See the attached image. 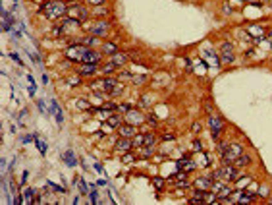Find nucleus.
Listing matches in <instances>:
<instances>
[{
    "label": "nucleus",
    "instance_id": "f257e3e1",
    "mask_svg": "<svg viewBox=\"0 0 272 205\" xmlns=\"http://www.w3.org/2000/svg\"><path fill=\"white\" fill-rule=\"evenodd\" d=\"M68 8H70V6L66 2H62V0H48V2L41 4V10L45 12V16L48 19H58L62 16H66Z\"/></svg>",
    "mask_w": 272,
    "mask_h": 205
},
{
    "label": "nucleus",
    "instance_id": "f03ea898",
    "mask_svg": "<svg viewBox=\"0 0 272 205\" xmlns=\"http://www.w3.org/2000/svg\"><path fill=\"white\" fill-rule=\"evenodd\" d=\"M87 50H89V47H85V45H75V43H71V47L66 48V58H71L74 62H81Z\"/></svg>",
    "mask_w": 272,
    "mask_h": 205
},
{
    "label": "nucleus",
    "instance_id": "7ed1b4c3",
    "mask_svg": "<svg viewBox=\"0 0 272 205\" xmlns=\"http://www.w3.org/2000/svg\"><path fill=\"white\" fill-rule=\"evenodd\" d=\"M224 120L220 118V116H209V128H210V136H212V140H218L220 134H222V130H224Z\"/></svg>",
    "mask_w": 272,
    "mask_h": 205
},
{
    "label": "nucleus",
    "instance_id": "20e7f679",
    "mask_svg": "<svg viewBox=\"0 0 272 205\" xmlns=\"http://www.w3.org/2000/svg\"><path fill=\"white\" fill-rule=\"evenodd\" d=\"M85 29H89V33L91 35H97V37H102V35L108 33V29H110V23L108 21H97V23H93V25H83Z\"/></svg>",
    "mask_w": 272,
    "mask_h": 205
},
{
    "label": "nucleus",
    "instance_id": "39448f33",
    "mask_svg": "<svg viewBox=\"0 0 272 205\" xmlns=\"http://www.w3.org/2000/svg\"><path fill=\"white\" fill-rule=\"evenodd\" d=\"M210 192H214V194L218 195V199H222V197H228V195H230V194H232V190H230V188H226L224 180H214V182H212Z\"/></svg>",
    "mask_w": 272,
    "mask_h": 205
},
{
    "label": "nucleus",
    "instance_id": "423d86ee",
    "mask_svg": "<svg viewBox=\"0 0 272 205\" xmlns=\"http://www.w3.org/2000/svg\"><path fill=\"white\" fill-rule=\"evenodd\" d=\"M68 14H70V18H75V19H79L81 23H83V21L87 19V16H89L87 8H83V6H77V4L70 6V8H68Z\"/></svg>",
    "mask_w": 272,
    "mask_h": 205
},
{
    "label": "nucleus",
    "instance_id": "0eeeda50",
    "mask_svg": "<svg viewBox=\"0 0 272 205\" xmlns=\"http://www.w3.org/2000/svg\"><path fill=\"white\" fill-rule=\"evenodd\" d=\"M98 72V64H87V62H81L77 66V74L79 76H93Z\"/></svg>",
    "mask_w": 272,
    "mask_h": 205
},
{
    "label": "nucleus",
    "instance_id": "6e6552de",
    "mask_svg": "<svg viewBox=\"0 0 272 205\" xmlns=\"http://www.w3.org/2000/svg\"><path fill=\"white\" fill-rule=\"evenodd\" d=\"M212 178L210 176H203V178H195V182H193V186H195V190H210L212 188Z\"/></svg>",
    "mask_w": 272,
    "mask_h": 205
},
{
    "label": "nucleus",
    "instance_id": "1a4fd4ad",
    "mask_svg": "<svg viewBox=\"0 0 272 205\" xmlns=\"http://www.w3.org/2000/svg\"><path fill=\"white\" fill-rule=\"evenodd\" d=\"M101 58H102V52H97V50H87L83 56V60L81 62H87V64H98L101 62Z\"/></svg>",
    "mask_w": 272,
    "mask_h": 205
},
{
    "label": "nucleus",
    "instance_id": "9d476101",
    "mask_svg": "<svg viewBox=\"0 0 272 205\" xmlns=\"http://www.w3.org/2000/svg\"><path fill=\"white\" fill-rule=\"evenodd\" d=\"M243 153V147L239 143H228V147H226V151L222 153V155H230L232 159H235V157H239Z\"/></svg>",
    "mask_w": 272,
    "mask_h": 205
},
{
    "label": "nucleus",
    "instance_id": "9b49d317",
    "mask_svg": "<svg viewBox=\"0 0 272 205\" xmlns=\"http://www.w3.org/2000/svg\"><path fill=\"white\" fill-rule=\"evenodd\" d=\"M71 43H75V45H85V47H97L98 41L97 37H89V35H83V37H79V39H74Z\"/></svg>",
    "mask_w": 272,
    "mask_h": 205
},
{
    "label": "nucleus",
    "instance_id": "f8f14e48",
    "mask_svg": "<svg viewBox=\"0 0 272 205\" xmlns=\"http://www.w3.org/2000/svg\"><path fill=\"white\" fill-rule=\"evenodd\" d=\"M126 122L127 124H133V126H137L139 122H143V114L139 111H130L126 112Z\"/></svg>",
    "mask_w": 272,
    "mask_h": 205
},
{
    "label": "nucleus",
    "instance_id": "ddd939ff",
    "mask_svg": "<svg viewBox=\"0 0 272 205\" xmlns=\"http://www.w3.org/2000/svg\"><path fill=\"white\" fill-rule=\"evenodd\" d=\"M110 62L116 66V68H122V66L127 62V54H126V52H116V54L110 56Z\"/></svg>",
    "mask_w": 272,
    "mask_h": 205
},
{
    "label": "nucleus",
    "instance_id": "4468645a",
    "mask_svg": "<svg viewBox=\"0 0 272 205\" xmlns=\"http://www.w3.org/2000/svg\"><path fill=\"white\" fill-rule=\"evenodd\" d=\"M114 147H116V151H130L133 147V143H131L130 137H122V140H118L114 143Z\"/></svg>",
    "mask_w": 272,
    "mask_h": 205
},
{
    "label": "nucleus",
    "instance_id": "2eb2a0df",
    "mask_svg": "<svg viewBox=\"0 0 272 205\" xmlns=\"http://www.w3.org/2000/svg\"><path fill=\"white\" fill-rule=\"evenodd\" d=\"M118 134H120L122 137H133L135 134H137V130H135L133 124H127V126H120V128H118Z\"/></svg>",
    "mask_w": 272,
    "mask_h": 205
},
{
    "label": "nucleus",
    "instance_id": "dca6fc26",
    "mask_svg": "<svg viewBox=\"0 0 272 205\" xmlns=\"http://www.w3.org/2000/svg\"><path fill=\"white\" fill-rule=\"evenodd\" d=\"M195 166H197V163H195V161H191V159H182L180 163H178V170L189 172V170H193Z\"/></svg>",
    "mask_w": 272,
    "mask_h": 205
},
{
    "label": "nucleus",
    "instance_id": "f3484780",
    "mask_svg": "<svg viewBox=\"0 0 272 205\" xmlns=\"http://www.w3.org/2000/svg\"><path fill=\"white\" fill-rule=\"evenodd\" d=\"M249 163H251V157H249L247 153H241L239 157H235V159H234V165L238 166V168H239V166H247Z\"/></svg>",
    "mask_w": 272,
    "mask_h": 205
},
{
    "label": "nucleus",
    "instance_id": "a211bd4d",
    "mask_svg": "<svg viewBox=\"0 0 272 205\" xmlns=\"http://www.w3.org/2000/svg\"><path fill=\"white\" fill-rule=\"evenodd\" d=\"M116 52H120V48H118V45L116 43H104L102 45V54H116Z\"/></svg>",
    "mask_w": 272,
    "mask_h": 205
},
{
    "label": "nucleus",
    "instance_id": "6ab92c4d",
    "mask_svg": "<svg viewBox=\"0 0 272 205\" xmlns=\"http://www.w3.org/2000/svg\"><path fill=\"white\" fill-rule=\"evenodd\" d=\"M62 159H64V163H66L68 166H75V163H77V161H75V153H74V151H66V153L62 155Z\"/></svg>",
    "mask_w": 272,
    "mask_h": 205
},
{
    "label": "nucleus",
    "instance_id": "aec40b11",
    "mask_svg": "<svg viewBox=\"0 0 272 205\" xmlns=\"http://www.w3.org/2000/svg\"><path fill=\"white\" fill-rule=\"evenodd\" d=\"M106 124H108L110 128H120L122 126V118L118 114H110L108 118H106Z\"/></svg>",
    "mask_w": 272,
    "mask_h": 205
},
{
    "label": "nucleus",
    "instance_id": "412c9836",
    "mask_svg": "<svg viewBox=\"0 0 272 205\" xmlns=\"http://www.w3.org/2000/svg\"><path fill=\"white\" fill-rule=\"evenodd\" d=\"M154 141H156V136L153 134V132H149V134L143 136V145H147V147H153Z\"/></svg>",
    "mask_w": 272,
    "mask_h": 205
},
{
    "label": "nucleus",
    "instance_id": "4be33fe9",
    "mask_svg": "<svg viewBox=\"0 0 272 205\" xmlns=\"http://www.w3.org/2000/svg\"><path fill=\"white\" fill-rule=\"evenodd\" d=\"M2 16H4V25H2V27H4V31L10 33V31H12V14H8V12L2 10Z\"/></svg>",
    "mask_w": 272,
    "mask_h": 205
},
{
    "label": "nucleus",
    "instance_id": "5701e85b",
    "mask_svg": "<svg viewBox=\"0 0 272 205\" xmlns=\"http://www.w3.org/2000/svg\"><path fill=\"white\" fill-rule=\"evenodd\" d=\"M234 60H235V54H234V52H220V62L232 64Z\"/></svg>",
    "mask_w": 272,
    "mask_h": 205
},
{
    "label": "nucleus",
    "instance_id": "b1692460",
    "mask_svg": "<svg viewBox=\"0 0 272 205\" xmlns=\"http://www.w3.org/2000/svg\"><path fill=\"white\" fill-rule=\"evenodd\" d=\"M75 105H77V108H79V111H95V108L91 107V102H89V101H85V99H79V101L75 102Z\"/></svg>",
    "mask_w": 272,
    "mask_h": 205
},
{
    "label": "nucleus",
    "instance_id": "393cba45",
    "mask_svg": "<svg viewBox=\"0 0 272 205\" xmlns=\"http://www.w3.org/2000/svg\"><path fill=\"white\" fill-rule=\"evenodd\" d=\"M151 157H153V147L143 145V149L139 151V159H151Z\"/></svg>",
    "mask_w": 272,
    "mask_h": 205
},
{
    "label": "nucleus",
    "instance_id": "a878e982",
    "mask_svg": "<svg viewBox=\"0 0 272 205\" xmlns=\"http://www.w3.org/2000/svg\"><path fill=\"white\" fill-rule=\"evenodd\" d=\"M249 37L262 39V29H261V27H249Z\"/></svg>",
    "mask_w": 272,
    "mask_h": 205
},
{
    "label": "nucleus",
    "instance_id": "bb28decb",
    "mask_svg": "<svg viewBox=\"0 0 272 205\" xmlns=\"http://www.w3.org/2000/svg\"><path fill=\"white\" fill-rule=\"evenodd\" d=\"M122 91H124V85H122V83H116V85L110 89L108 95H110V97H118V95H122Z\"/></svg>",
    "mask_w": 272,
    "mask_h": 205
},
{
    "label": "nucleus",
    "instance_id": "cd10ccee",
    "mask_svg": "<svg viewBox=\"0 0 272 205\" xmlns=\"http://www.w3.org/2000/svg\"><path fill=\"white\" fill-rule=\"evenodd\" d=\"M102 72V74H112V72H116V66H114L112 62H108V64H104V66H101V68H98Z\"/></svg>",
    "mask_w": 272,
    "mask_h": 205
},
{
    "label": "nucleus",
    "instance_id": "c85d7f7f",
    "mask_svg": "<svg viewBox=\"0 0 272 205\" xmlns=\"http://www.w3.org/2000/svg\"><path fill=\"white\" fill-rule=\"evenodd\" d=\"M135 159H137V157H135V155H133V153H131V151H127V153H126V155H124V157H122V163H126V165H130V163H135Z\"/></svg>",
    "mask_w": 272,
    "mask_h": 205
},
{
    "label": "nucleus",
    "instance_id": "c756f323",
    "mask_svg": "<svg viewBox=\"0 0 272 205\" xmlns=\"http://www.w3.org/2000/svg\"><path fill=\"white\" fill-rule=\"evenodd\" d=\"M35 145H37V149L41 151V155H45V153H46V143L42 141V140H37V137H35Z\"/></svg>",
    "mask_w": 272,
    "mask_h": 205
},
{
    "label": "nucleus",
    "instance_id": "7c9ffc66",
    "mask_svg": "<svg viewBox=\"0 0 272 205\" xmlns=\"http://www.w3.org/2000/svg\"><path fill=\"white\" fill-rule=\"evenodd\" d=\"M108 10H106V8H101V6H97V10H95V16H98V18H106V16H108Z\"/></svg>",
    "mask_w": 272,
    "mask_h": 205
},
{
    "label": "nucleus",
    "instance_id": "2f4dec72",
    "mask_svg": "<svg viewBox=\"0 0 272 205\" xmlns=\"http://www.w3.org/2000/svg\"><path fill=\"white\" fill-rule=\"evenodd\" d=\"M131 143H133V147H141V145H143V136H137V134H135V136L131 137Z\"/></svg>",
    "mask_w": 272,
    "mask_h": 205
},
{
    "label": "nucleus",
    "instance_id": "473e14b6",
    "mask_svg": "<svg viewBox=\"0 0 272 205\" xmlns=\"http://www.w3.org/2000/svg\"><path fill=\"white\" fill-rule=\"evenodd\" d=\"M164 184H166V182H164V178H153V186H154L156 190H162Z\"/></svg>",
    "mask_w": 272,
    "mask_h": 205
},
{
    "label": "nucleus",
    "instance_id": "72a5a7b5",
    "mask_svg": "<svg viewBox=\"0 0 272 205\" xmlns=\"http://www.w3.org/2000/svg\"><path fill=\"white\" fill-rule=\"evenodd\" d=\"M23 199H25V203H33V190H25Z\"/></svg>",
    "mask_w": 272,
    "mask_h": 205
},
{
    "label": "nucleus",
    "instance_id": "f704fd0d",
    "mask_svg": "<svg viewBox=\"0 0 272 205\" xmlns=\"http://www.w3.org/2000/svg\"><path fill=\"white\" fill-rule=\"evenodd\" d=\"M50 31H52V37H60L62 31H64V27H62V25H54Z\"/></svg>",
    "mask_w": 272,
    "mask_h": 205
},
{
    "label": "nucleus",
    "instance_id": "c9c22d12",
    "mask_svg": "<svg viewBox=\"0 0 272 205\" xmlns=\"http://www.w3.org/2000/svg\"><path fill=\"white\" fill-rule=\"evenodd\" d=\"M118 107H120V105H116V102H104V105H102V108H106V111H108V112L116 111Z\"/></svg>",
    "mask_w": 272,
    "mask_h": 205
},
{
    "label": "nucleus",
    "instance_id": "e433bc0d",
    "mask_svg": "<svg viewBox=\"0 0 272 205\" xmlns=\"http://www.w3.org/2000/svg\"><path fill=\"white\" fill-rule=\"evenodd\" d=\"M220 52H234V47L230 43H224V45H220Z\"/></svg>",
    "mask_w": 272,
    "mask_h": 205
},
{
    "label": "nucleus",
    "instance_id": "4c0bfd02",
    "mask_svg": "<svg viewBox=\"0 0 272 205\" xmlns=\"http://www.w3.org/2000/svg\"><path fill=\"white\" fill-rule=\"evenodd\" d=\"M191 147L195 149L197 153H201V151H203V145H201V141H199V140H193V143H191Z\"/></svg>",
    "mask_w": 272,
    "mask_h": 205
},
{
    "label": "nucleus",
    "instance_id": "58836bf2",
    "mask_svg": "<svg viewBox=\"0 0 272 205\" xmlns=\"http://www.w3.org/2000/svg\"><path fill=\"white\" fill-rule=\"evenodd\" d=\"M118 111H122V112L126 114V112H130V111H131V105H130V102H124V105H120V107H118Z\"/></svg>",
    "mask_w": 272,
    "mask_h": 205
},
{
    "label": "nucleus",
    "instance_id": "ea45409f",
    "mask_svg": "<svg viewBox=\"0 0 272 205\" xmlns=\"http://www.w3.org/2000/svg\"><path fill=\"white\" fill-rule=\"evenodd\" d=\"M48 186H50V190H54V192H66L62 186H58V184H54V182H48Z\"/></svg>",
    "mask_w": 272,
    "mask_h": 205
},
{
    "label": "nucleus",
    "instance_id": "a19ab883",
    "mask_svg": "<svg viewBox=\"0 0 272 205\" xmlns=\"http://www.w3.org/2000/svg\"><path fill=\"white\" fill-rule=\"evenodd\" d=\"M147 122H151V126H158V120H156L154 114H149L147 116Z\"/></svg>",
    "mask_w": 272,
    "mask_h": 205
},
{
    "label": "nucleus",
    "instance_id": "79ce46f5",
    "mask_svg": "<svg viewBox=\"0 0 272 205\" xmlns=\"http://www.w3.org/2000/svg\"><path fill=\"white\" fill-rule=\"evenodd\" d=\"M54 116H56V122H58L60 126H62V122H64V116H62V111H60V108H58V111L54 112Z\"/></svg>",
    "mask_w": 272,
    "mask_h": 205
},
{
    "label": "nucleus",
    "instance_id": "37998d69",
    "mask_svg": "<svg viewBox=\"0 0 272 205\" xmlns=\"http://www.w3.org/2000/svg\"><path fill=\"white\" fill-rule=\"evenodd\" d=\"M178 188H182V190H185V188H189V182L185 180V178H182V182L178 180Z\"/></svg>",
    "mask_w": 272,
    "mask_h": 205
},
{
    "label": "nucleus",
    "instance_id": "c03bdc74",
    "mask_svg": "<svg viewBox=\"0 0 272 205\" xmlns=\"http://www.w3.org/2000/svg\"><path fill=\"white\" fill-rule=\"evenodd\" d=\"M266 194H268V188L264 186V184H262V188L257 190V195H266Z\"/></svg>",
    "mask_w": 272,
    "mask_h": 205
},
{
    "label": "nucleus",
    "instance_id": "a18cd8bd",
    "mask_svg": "<svg viewBox=\"0 0 272 205\" xmlns=\"http://www.w3.org/2000/svg\"><path fill=\"white\" fill-rule=\"evenodd\" d=\"M191 132H193V134H199V132H201V124H199V122H195V124L191 126Z\"/></svg>",
    "mask_w": 272,
    "mask_h": 205
},
{
    "label": "nucleus",
    "instance_id": "49530a36",
    "mask_svg": "<svg viewBox=\"0 0 272 205\" xmlns=\"http://www.w3.org/2000/svg\"><path fill=\"white\" fill-rule=\"evenodd\" d=\"M87 2H89L91 6H102V4L106 2V0H87Z\"/></svg>",
    "mask_w": 272,
    "mask_h": 205
},
{
    "label": "nucleus",
    "instance_id": "de8ad7c7",
    "mask_svg": "<svg viewBox=\"0 0 272 205\" xmlns=\"http://www.w3.org/2000/svg\"><path fill=\"white\" fill-rule=\"evenodd\" d=\"M79 186H81V192H83V194H87V192H89L87 182H85V180H79Z\"/></svg>",
    "mask_w": 272,
    "mask_h": 205
},
{
    "label": "nucleus",
    "instance_id": "09e8293b",
    "mask_svg": "<svg viewBox=\"0 0 272 205\" xmlns=\"http://www.w3.org/2000/svg\"><path fill=\"white\" fill-rule=\"evenodd\" d=\"M162 140H164V141H174L176 137H174V134H164V136H162Z\"/></svg>",
    "mask_w": 272,
    "mask_h": 205
},
{
    "label": "nucleus",
    "instance_id": "8fccbe9b",
    "mask_svg": "<svg viewBox=\"0 0 272 205\" xmlns=\"http://www.w3.org/2000/svg\"><path fill=\"white\" fill-rule=\"evenodd\" d=\"M68 83H70V85H79V83H81V79H79V77H74V79L70 77V79H68Z\"/></svg>",
    "mask_w": 272,
    "mask_h": 205
},
{
    "label": "nucleus",
    "instance_id": "3c124183",
    "mask_svg": "<svg viewBox=\"0 0 272 205\" xmlns=\"http://www.w3.org/2000/svg\"><path fill=\"white\" fill-rule=\"evenodd\" d=\"M10 58H12V60H14V62H18V64H23V62H21V60H19V56H18V54H14V52L10 54Z\"/></svg>",
    "mask_w": 272,
    "mask_h": 205
},
{
    "label": "nucleus",
    "instance_id": "603ef678",
    "mask_svg": "<svg viewBox=\"0 0 272 205\" xmlns=\"http://www.w3.org/2000/svg\"><path fill=\"white\" fill-rule=\"evenodd\" d=\"M89 197H91V203H98V201H97V192H91Z\"/></svg>",
    "mask_w": 272,
    "mask_h": 205
},
{
    "label": "nucleus",
    "instance_id": "864d4df0",
    "mask_svg": "<svg viewBox=\"0 0 272 205\" xmlns=\"http://www.w3.org/2000/svg\"><path fill=\"white\" fill-rule=\"evenodd\" d=\"M35 137H37V136H25V137H23V143H29V141H33Z\"/></svg>",
    "mask_w": 272,
    "mask_h": 205
},
{
    "label": "nucleus",
    "instance_id": "5fc2aeb1",
    "mask_svg": "<svg viewBox=\"0 0 272 205\" xmlns=\"http://www.w3.org/2000/svg\"><path fill=\"white\" fill-rule=\"evenodd\" d=\"M37 107L41 108V112H45V102H42V101H37Z\"/></svg>",
    "mask_w": 272,
    "mask_h": 205
},
{
    "label": "nucleus",
    "instance_id": "6e6d98bb",
    "mask_svg": "<svg viewBox=\"0 0 272 205\" xmlns=\"http://www.w3.org/2000/svg\"><path fill=\"white\" fill-rule=\"evenodd\" d=\"M27 176H29V172L25 170V172H23V176H21V182H23V184H25V180H27Z\"/></svg>",
    "mask_w": 272,
    "mask_h": 205
},
{
    "label": "nucleus",
    "instance_id": "4d7b16f0",
    "mask_svg": "<svg viewBox=\"0 0 272 205\" xmlns=\"http://www.w3.org/2000/svg\"><path fill=\"white\" fill-rule=\"evenodd\" d=\"M268 203H270V205H272V199H270V201H268Z\"/></svg>",
    "mask_w": 272,
    "mask_h": 205
}]
</instances>
